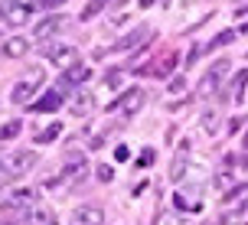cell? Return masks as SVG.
I'll use <instances>...</instances> for the list:
<instances>
[{
  "mask_svg": "<svg viewBox=\"0 0 248 225\" xmlns=\"http://www.w3.org/2000/svg\"><path fill=\"white\" fill-rule=\"evenodd\" d=\"M85 173H88L85 160L72 157V160H69V166H65V170H62L59 176L46 180V189H49V193H65V189H72L75 183H78V180H85Z\"/></svg>",
  "mask_w": 248,
  "mask_h": 225,
  "instance_id": "obj_1",
  "label": "cell"
},
{
  "mask_svg": "<svg viewBox=\"0 0 248 225\" xmlns=\"http://www.w3.org/2000/svg\"><path fill=\"white\" fill-rule=\"evenodd\" d=\"M232 65H229V59H219V62H212L209 69H206V75H202V82H199V88H196V95L199 98H209L216 88L222 85V78H225V72H229Z\"/></svg>",
  "mask_w": 248,
  "mask_h": 225,
  "instance_id": "obj_2",
  "label": "cell"
},
{
  "mask_svg": "<svg viewBox=\"0 0 248 225\" xmlns=\"http://www.w3.org/2000/svg\"><path fill=\"white\" fill-rule=\"evenodd\" d=\"M65 91H69V88H62V85L49 88L43 98L33 101V111H36V114H52V111H59L62 105H65Z\"/></svg>",
  "mask_w": 248,
  "mask_h": 225,
  "instance_id": "obj_3",
  "label": "cell"
},
{
  "mask_svg": "<svg viewBox=\"0 0 248 225\" xmlns=\"http://www.w3.org/2000/svg\"><path fill=\"white\" fill-rule=\"evenodd\" d=\"M144 101H147V91H144V88H131V91H124L121 98L114 101V108H121L124 118H134V114L144 108Z\"/></svg>",
  "mask_w": 248,
  "mask_h": 225,
  "instance_id": "obj_4",
  "label": "cell"
},
{
  "mask_svg": "<svg viewBox=\"0 0 248 225\" xmlns=\"http://www.w3.org/2000/svg\"><path fill=\"white\" fill-rule=\"evenodd\" d=\"M88 78H92V69H88L85 62H75L69 65V69H62V88H78V85H85Z\"/></svg>",
  "mask_w": 248,
  "mask_h": 225,
  "instance_id": "obj_5",
  "label": "cell"
},
{
  "mask_svg": "<svg viewBox=\"0 0 248 225\" xmlns=\"http://www.w3.org/2000/svg\"><path fill=\"white\" fill-rule=\"evenodd\" d=\"M59 30H62V16H59V13H52V16H43V20L33 26V39H36V43H46V39L56 36Z\"/></svg>",
  "mask_w": 248,
  "mask_h": 225,
  "instance_id": "obj_6",
  "label": "cell"
},
{
  "mask_svg": "<svg viewBox=\"0 0 248 225\" xmlns=\"http://www.w3.org/2000/svg\"><path fill=\"white\" fill-rule=\"evenodd\" d=\"M36 160H39L36 150H16V153H10V157H7V166L20 176V173H26V170H33V166H36Z\"/></svg>",
  "mask_w": 248,
  "mask_h": 225,
  "instance_id": "obj_7",
  "label": "cell"
},
{
  "mask_svg": "<svg viewBox=\"0 0 248 225\" xmlns=\"http://www.w3.org/2000/svg\"><path fill=\"white\" fill-rule=\"evenodd\" d=\"M147 39H154V33H150L147 26H137V30H131L127 36H121L114 43V49L124 52V49H134V46H147Z\"/></svg>",
  "mask_w": 248,
  "mask_h": 225,
  "instance_id": "obj_8",
  "label": "cell"
},
{
  "mask_svg": "<svg viewBox=\"0 0 248 225\" xmlns=\"http://www.w3.org/2000/svg\"><path fill=\"white\" fill-rule=\"evenodd\" d=\"M75 225H105V209L101 206H78L75 209Z\"/></svg>",
  "mask_w": 248,
  "mask_h": 225,
  "instance_id": "obj_9",
  "label": "cell"
},
{
  "mask_svg": "<svg viewBox=\"0 0 248 225\" xmlns=\"http://www.w3.org/2000/svg\"><path fill=\"white\" fill-rule=\"evenodd\" d=\"M0 52H3L7 59H23L26 52H30V39H26V36H10V39H3Z\"/></svg>",
  "mask_w": 248,
  "mask_h": 225,
  "instance_id": "obj_10",
  "label": "cell"
},
{
  "mask_svg": "<svg viewBox=\"0 0 248 225\" xmlns=\"http://www.w3.org/2000/svg\"><path fill=\"white\" fill-rule=\"evenodd\" d=\"M33 209L36 206V189H16V193H10L7 196V202H3V209Z\"/></svg>",
  "mask_w": 248,
  "mask_h": 225,
  "instance_id": "obj_11",
  "label": "cell"
},
{
  "mask_svg": "<svg viewBox=\"0 0 248 225\" xmlns=\"http://www.w3.org/2000/svg\"><path fill=\"white\" fill-rule=\"evenodd\" d=\"M49 62L59 65V69H69V65L78 62V52L72 46H56V49H49Z\"/></svg>",
  "mask_w": 248,
  "mask_h": 225,
  "instance_id": "obj_12",
  "label": "cell"
},
{
  "mask_svg": "<svg viewBox=\"0 0 248 225\" xmlns=\"http://www.w3.org/2000/svg\"><path fill=\"white\" fill-rule=\"evenodd\" d=\"M33 95H36V85L30 82V78H23V82H16L10 91V101L13 105H33Z\"/></svg>",
  "mask_w": 248,
  "mask_h": 225,
  "instance_id": "obj_13",
  "label": "cell"
},
{
  "mask_svg": "<svg viewBox=\"0 0 248 225\" xmlns=\"http://www.w3.org/2000/svg\"><path fill=\"white\" fill-rule=\"evenodd\" d=\"M30 222L33 225H59L56 215H52V209H46V206H33L30 209Z\"/></svg>",
  "mask_w": 248,
  "mask_h": 225,
  "instance_id": "obj_14",
  "label": "cell"
},
{
  "mask_svg": "<svg viewBox=\"0 0 248 225\" xmlns=\"http://www.w3.org/2000/svg\"><path fill=\"white\" fill-rule=\"evenodd\" d=\"M176 65V52H167L163 59H157V62L150 65V75H157V78H163V75H170V69Z\"/></svg>",
  "mask_w": 248,
  "mask_h": 225,
  "instance_id": "obj_15",
  "label": "cell"
},
{
  "mask_svg": "<svg viewBox=\"0 0 248 225\" xmlns=\"http://www.w3.org/2000/svg\"><path fill=\"white\" fill-rule=\"evenodd\" d=\"M108 3H111V0H88L85 7H82V13H78V20H82V23H85V20H95Z\"/></svg>",
  "mask_w": 248,
  "mask_h": 225,
  "instance_id": "obj_16",
  "label": "cell"
},
{
  "mask_svg": "<svg viewBox=\"0 0 248 225\" xmlns=\"http://www.w3.org/2000/svg\"><path fill=\"white\" fill-rule=\"evenodd\" d=\"M92 108H95V101H92V95H88V91H82V95L75 98V105H72V114H75V118H82V114H88Z\"/></svg>",
  "mask_w": 248,
  "mask_h": 225,
  "instance_id": "obj_17",
  "label": "cell"
},
{
  "mask_svg": "<svg viewBox=\"0 0 248 225\" xmlns=\"http://www.w3.org/2000/svg\"><path fill=\"white\" fill-rule=\"evenodd\" d=\"M183 176H186V153H180V157L173 160V166H170V180H173V183H180Z\"/></svg>",
  "mask_w": 248,
  "mask_h": 225,
  "instance_id": "obj_18",
  "label": "cell"
},
{
  "mask_svg": "<svg viewBox=\"0 0 248 225\" xmlns=\"http://www.w3.org/2000/svg\"><path fill=\"white\" fill-rule=\"evenodd\" d=\"M26 20H30V10H20V7H10V13H7V23H10V26H23Z\"/></svg>",
  "mask_w": 248,
  "mask_h": 225,
  "instance_id": "obj_19",
  "label": "cell"
},
{
  "mask_svg": "<svg viewBox=\"0 0 248 225\" xmlns=\"http://www.w3.org/2000/svg\"><path fill=\"white\" fill-rule=\"evenodd\" d=\"M245 85H248V69H245V72H238L235 82H232V98H235V101H242V91H245Z\"/></svg>",
  "mask_w": 248,
  "mask_h": 225,
  "instance_id": "obj_20",
  "label": "cell"
},
{
  "mask_svg": "<svg viewBox=\"0 0 248 225\" xmlns=\"http://www.w3.org/2000/svg\"><path fill=\"white\" fill-rule=\"evenodd\" d=\"M20 131H23V124H20V121H10V124L0 127V140H13L16 134H20Z\"/></svg>",
  "mask_w": 248,
  "mask_h": 225,
  "instance_id": "obj_21",
  "label": "cell"
},
{
  "mask_svg": "<svg viewBox=\"0 0 248 225\" xmlns=\"http://www.w3.org/2000/svg\"><path fill=\"white\" fill-rule=\"evenodd\" d=\"M59 131H62V124L56 121V124H52V127H46L43 134H36V144H49V140H56V137H59Z\"/></svg>",
  "mask_w": 248,
  "mask_h": 225,
  "instance_id": "obj_22",
  "label": "cell"
},
{
  "mask_svg": "<svg viewBox=\"0 0 248 225\" xmlns=\"http://www.w3.org/2000/svg\"><path fill=\"white\" fill-rule=\"evenodd\" d=\"M154 225H183V222H180V215H173V212H160L154 219Z\"/></svg>",
  "mask_w": 248,
  "mask_h": 225,
  "instance_id": "obj_23",
  "label": "cell"
},
{
  "mask_svg": "<svg viewBox=\"0 0 248 225\" xmlns=\"http://www.w3.org/2000/svg\"><path fill=\"white\" fill-rule=\"evenodd\" d=\"M202 127H206V134H216V131H219V118L209 111L206 118H202Z\"/></svg>",
  "mask_w": 248,
  "mask_h": 225,
  "instance_id": "obj_24",
  "label": "cell"
},
{
  "mask_svg": "<svg viewBox=\"0 0 248 225\" xmlns=\"http://www.w3.org/2000/svg\"><path fill=\"white\" fill-rule=\"evenodd\" d=\"M232 39H235V30H222V33H219V36L212 39V43H216V46H229Z\"/></svg>",
  "mask_w": 248,
  "mask_h": 225,
  "instance_id": "obj_25",
  "label": "cell"
},
{
  "mask_svg": "<svg viewBox=\"0 0 248 225\" xmlns=\"http://www.w3.org/2000/svg\"><path fill=\"white\" fill-rule=\"evenodd\" d=\"M95 176H98L101 183H111V176H114V170H111V166H108V163H101L98 170H95Z\"/></svg>",
  "mask_w": 248,
  "mask_h": 225,
  "instance_id": "obj_26",
  "label": "cell"
},
{
  "mask_svg": "<svg viewBox=\"0 0 248 225\" xmlns=\"http://www.w3.org/2000/svg\"><path fill=\"white\" fill-rule=\"evenodd\" d=\"M183 88H186V78H180V75H176V78H170V85H167V91H173V95H180Z\"/></svg>",
  "mask_w": 248,
  "mask_h": 225,
  "instance_id": "obj_27",
  "label": "cell"
},
{
  "mask_svg": "<svg viewBox=\"0 0 248 225\" xmlns=\"http://www.w3.org/2000/svg\"><path fill=\"white\" fill-rule=\"evenodd\" d=\"M39 0H10V7H20V10H33Z\"/></svg>",
  "mask_w": 248,
  "mask_h": 225,
  "instance_id": "obj_28",
  "label": "cell"
},
{
  "mask_svg": "<svg viewBox=\"0 0 248 225\" xmlns=\"http://www.w3.org/2000/svg\"><path fill=\"white\" fill-rule=\"evenodd\" d=\"M105 85H108V88H118V85H121V75H118V72H108V75H105Z\"/></svg>",
  "mask_w": 248,
  "mask_h": 225,
  "instance_id": "obj_29",
  "label": "cell"
},
{
  "mask_svg": "<svg viewBox=\"0 0 248 225\" xmlns=\"http://www.w3.org/2000/svg\"><path fill=\"white\" fill-rule=\"evenodd\" d=\"M150 163H154V150H144L140 160H137V166H150Z\"/></svg>",
  "mask_w": 248,
  "mask_h": 225,
  "instance_id": "obj_30",
  "label": "cell"
},
{
  "mask_svg": "<svg viewBox=\"0 0 248 225\" xmlns=\"http://www.w3.org/2000/svg\"><path fill=\"white\" fill-rule=\"evenodd\" d=\"M114 157H118V160H127V157H131V150H127V147H118V150H114Z\"/></svg>",
  "mask_w": 248,
  "mask_h": 225,
  "instance_id": "obj_31",
  "label": "cell"
},
{
  "mask_svg": "<svg viewBox=\"0 0 248 225\" xmlns=\"http://www.w3.org/2000/svg\"><path fill=\"white\" fill-rule=\"evenodd\" d=\"M39 3H43V7H62L65 0H39Z\"/></svg>",
  "mask_w": 248,
  "mask_h": 225,
  "instance_id": "obj_32",
  "label": "cell"
},
{
  "mask_svg": "<svg viewBox=\"0 0 248 225\" xmlns=\"http://www.w3.org/2000/svg\"><path fill=\"white\" fill-rule=\"evenodd\" d=\"M3 170H7V160H3V157H0V173H3Z\"/></svg>",
  "mask_w": 248,
  "mask_h": 225,
  "instance_id": "obj_33",
  "label": "cell"
},
{
  "mask_svg": "<svg viewBox=\"0 0 248 225\" xmlns=\"http://www.w3.org/2000/svg\"><path fill=\"white\" fill-rule=\"evenodd\" d=\"M238 33H248V23H242V30H238Z\"/></svg>",
  "mask_w": 248,
  "mask_h": 225,
  "instance_id": "obj_34",
  "label": "cell"
},
{
  "mask_svg": "<svg viewBox=\"0 0 248 225\" xmlns=\"http://www.w3.org/2000/svg\"><path fill=\"white\" fill-rule=\"evenodd\" d=\"M242 209H248V202H242Z\"/></svg>",
  "mask_w": 248,
  "mask_h": 225,
  "instance_id": "obj_35",
  "label": "cell"
}]
</instances>
